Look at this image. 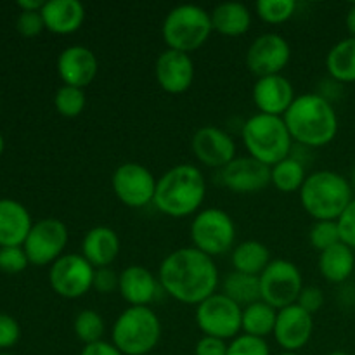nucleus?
Wrapping results in <instances>:
<instances>
[{
    "instance_id": "nucleus-37",
    "label": "nucleus",
    "mask_w": 355,
    "mask_h": 355,
    "mask_svg": "<svg viewBox=\"0 0 355 355\" xmlns=\"http://www.w3.org/2000/svg\"><path fill=\"white\" fill-rule=\"evenodd\" d=\"M30 266L23 246H0V270L7 274L23 272Z\"/></svg>"
},
{
    "instance_id": "nucleus-43",
    "label": "nucleus",
    "mask_w": 355,
    "mask_h": 355,
    "mask_svg": "<svg viewBox=\"0 0 355 355\" xmlns=\"http://www.w3.org/2000/svg\"><path fill=\"white\" fill-rule=\"evenodd\" d=\"M194 355H227V342L203 335L194 347Z\"/></svg>"
},
{
    "instance_id": "nucleus-39",
    "label": "nucleus",
    "mask_w": 355,
    "mask_h": 355,
    "mask_svg": "<svg viewBox=\"0 0 355 355\" xmlns=\"http://www.w3.org/2000/svg\"><path fill=\"white\" fill-rule=\"evenodd\" d=\"M21 338V328L16 319L0 312V350L10 349Z\"/></svg>"
},
{
    "instance_id": "nucleus-32",
    "label": "nucleus",
    "mask_w": 355,
    "mask_h": 355,
    "mask_svg": "<svg viewBox=\"0 0 355 355\" xmlns=\"http://www.w3.org/2000/svg\"><path fill=\"white\" fill-rule=\"evenodd\" d=\"M73 329H75V336L83 343V345H89V343L101 342L106 331V324H104V319L99 312L96 311H82L76 314L75 322H73Z\"/></svg>"
},
{
    "instance_id": "nucleus-6",
    "label": "nucleus",
    "mask_w": 355,
    "mask_h": 355,
    "mask_svg": "<svg viewBox=\"0 0 355 355\" xmlns=\"http://www.w3.org/2000/svg\"><path fill=\"white\" fill-rule=\"evenodd\" d=\"M162 340V321L151 307H127L114 321L111 342L123 355H148Z\"/></svg>"
},
{
    "instance_id": "nucleus-50",
    "label": "nucleus",
    "mask_w": 355,
    "mask_h": 355,
    "mask_svg": "<svg viewBox=\"0 0 355 355\" xmlns=\"http://www.w3.org/2000/svg\"><path fill=\"white\" fill-rule=\"evenodd\" d=\"M279 355H298V354H295V352H283V354H279Z\"/></svg>"
},
{
    "instance_id": "nucleus-18",
    "label": "nucleus",
    "mask_w": 355,
    "mask_h": 355,
    "mask_svg": "<svg viewBox=\"0 0 355 355\" xmlns=\"http://www.w3.org/2000/svg\"><path fill=\"white\" fill-rule=\"evenodd\" d=\"M156 82L166 94H184L194 82V62L189 54L166 49L156 59Z\"/></svg>"
},
{
    "instance_id": "nucleus-34",
    "label": "nucleus",
    "mask_w": 355,
    "mask_h": 355,
    "mask_svg": "<svg viewBox=\"0 0 355 355\" xmlns=\"http://www.w3.org/2000/svg\"><path fill=\"white\" fill-rule=\"evenodd\" d=\"M87 104L85 90L78 87L62 85L54 96V106L58 113L64 118H76L83 113Z\"/></svg>"
},
{
    "instance_id": "nucleus-44",
    "label": "nucleus",
    "mask_w": 355,
    "mask_h": 355,
    "mask_svg": "<svg viewBox=\"0 0 355 355\" xmlns=\"http://www.w3.org/2000/svg\"><path fill=\"white\" fill-rule=\"evenodd\" d=\"M80 355H123V354L113 345V342H104V340H101V342L83 345Z\"/></svg>"
},
{
    "instance_id": "nucleus-8",
    "label": "nucleus",
    "mask_w": 355,
    "mask_h": 355,
    "mask_svg": "<svg viewBox=\"0 0 355 355\" xmlns=\"http://www.w3.org/2000/svg\"><path fill=\"white\" fill-rule=\"evenodd\" d=\"M193 246L208 257L225 255L234 250L236 224L227 211L217 207L203 208L191 222Z\"/></svg>"
},
{
    "instance_id": "nucleus-5",
    "label": "nucleus",
    "mask_w": 355,
    "mask_h": 355,
    "mask_svg": "<svg viewBox=\"0 0 355 355\" xmlns=\"http://www.w3.org/2000/svg\"><path fill=\"white\" fill-rule=\"evenodd\" d=\"M241 139L248 156L267 166H274L288 158L293 149V139L283 116L257 113L243 123Z\"/></svg>"
},
{
    "instance_id": "nucleus-20",
    "label": "nucleus",
    "mask_w": 355,
    "mask_h": 355,
    "mask_svg": "<svg viewBox=\"0 0 355 355\" xmlns=\"http://www.w3.org/2000/svg\"><path fill=\"white\" fill-rule=\"evenodd\" d=\"M295 99L293 85L284 75L262 76L253 85V103L259 113L284 116Z\"/></svg>"
},
{
    "instance_id": "nucleus-22",
    "label": "nucleus",
    "mask_w": 355,
    "mask_h": 355,
    "mask_svg": "<svg viewBox=\"0 0 355 355\" xmlns=\"http://www.w3.org/2000/svg\"><path fill=\"white\" fill-rule=\"evenodd\" d=\"M120 236L106 225H96L90 229L82 241V257L94 267H110L120 253Z\"/></svg>"
},
{
    "instance_id": "nucleus-29",
    "label": "nucleus",
    "mask_w": 355,
    "mask_h": 355,
    "mask_svg": "<svg viewBox=\"0 0 355 355\" xmlns=\"http://www.w3.org/2000/svg\"><path fill=\"white\" fill-rule=\"evenodd\" d=\"M305 179V163L293 155L270 166V184L281 193H300Z\"/></svg>"
},
{
    "instance_id": "nucleus-17",
    "label": "nucleus",
    "mask_w": 355,
    "mask_h": 355,
    "mask_svg": "<svg viewBox=\"0 0 355 355\" xmlns=\"http://www.w3.org/2000/svg\"><path fill=\"white\" fill-rule=\"evenodd\" d=\"M312 333H314V319L300 305L295 304L277 311L274 338L284 352L298 354V350L311 342Z\"/></svg>"
},
{
    "instance_id": "nucleus-21",
    "label": "nucleus",
    "mask_w": 355,
    "mask_h": 355,
    "mask_svg": "<svg viewBox=\"0 0 355 355\" xmlns=\"http://www.w3.org/2000/svg\"><path fill=\"white\" fill-rule=\"evenodd\" d=\"M159 288L158 276L142 266H128L120 272L118 293L128 307H149L158 297Z\"/></svg>"
},
{
    "instance_id": "nucleus-31",
    "label": "nucleus",
    "mask_w": 355,
    "mask_h": 355,
    "mask_svg": "<svg viewBox=\"0 0 355 355\" xmlns=\"http://www.w3.org/2000/svg\"><path fill=\"white\" fill-rule=\"evenodd\" d=\"M222 290H224L222 293L227 295L243 309L260 300V279L257 276H248V274L232 270L224 277Z\"/></svg>"
},
{
    "instance_id": "nucleus-30",
    "label": "nucleus",
    "mask_w": 355,
    "mask_h": 355,
    "mask_svg": "<svg viewBox=\"0 0 355 355\" xmlns=\"http://www.w3.org/2000/svg\"><path fill=\"white\" fill-rule=\"evenodd\" d=\"M277 311L270 307L266 302L259 300L255 304L248 305L243 309L241 329L245 335L257 336V338L266 340L269 335H274L276 328Z\"/></svg>"
},
{
    "instance_id": "nucleus-49",
    "label": "nucleus",
    "mask_w": 355,
    "mask_h": 355,
    "mask_svg": "<svg viewBox=\"0 0 355 355\" xmlns=\"http://www.w3.org/2000/svg\"><path fill=\"white\" fill-rule=\"evenodd\" d=\"M350 184H352V186L355 187V166H354V170H352V182H350Z\"/></svg>"
},
{
    "instance_id": "nucleus-16",
    "label": "nucleus",
    "mask_w": 355,
    "mask_h": 355,
    "mask_svg": "<svg viewBox=\"0 0 355 355\" xmlns=\"http://www.w3.org/2000/svg\"><path fill=\"white\" fill-rule=\"evenodd\" d=\"M220 182L232 193H259L270 184V166L252 156H236L220 170Z\"/></svg>"
},
{
    "instance_id": "nucleus-10",
    "label": "nucleus",
    "mask_w": 355,
    "mask_h": 355,
    "mask_svg": "<svg viewBox=\"0 0 355 355\" xmlns=\"http://www.w3.org/2000/svg\"><path fill=\"white\" fill-rule=\"evenodd\" d=\"M243 307L224 293H214L196 307V324L205 336L234 340L239 336Z\"/></svg>"
},
{
    "instance_id": "nucleus-40",
    "label": "nucleus",
    "mask_w": 355,
    "mask_h": 355,
    "mask_svg": "<svg viewBox=\"0 0 355 355\" xmlns=\"http://www.w3.org/2000/svg\"><path fill=\"white\" fill-rule=\"evenodd\" d=\"M336 222H338L340 238H342L343 245L355 250V198Z\"/></svg>"
},
{
    "instance_id": "nucleus-45",
    "label": "nucleus",
    "mask_w": 355,
    "mask_h": 355,
    "mask_svg": "<svg viewBox=\"0 0 355 355\" xmlns=\"http://www.w3.org/2000/svg\"><path fill=\"white\" fill-rule=\"evenodd\" d=\"M45 6V2L42 0H17V7L21 10H28V12H33V10H42V7Z\"/></svg>"
},
{
    "instance_id": "nucleus-36",
    "label": "nucleus",
    "mask_w": 355,
    "mask_h": 355,
    "mask_svg": "<svg viewBox=\"0 0 355 355\" xmlns=\"http://www.w3.org/2000/svg\"><path fill=\"white\" fill-rule=\"evenodd\" d=\"M227 355H270V349L263 338L243 333L227 343Z\"/></svg>"
},
{
    "instance_id": "nucleus-19",
    "label": "nucleus",
    "mask_w": 355,
    "mask_h": 355,
    "mask_svg": "<svg viewBox=\"0 0 355 355\" xmlns=\"http://www.w3.org/2000/svg\"><path fill=\"white\" fill-rule=\"evenodd\" d=\"M99 62L96 54L83 45L66 47L58 58V73L64 85L85 89L96 80Z\"/></svg>"
},
{
    "instance_id": "nucleus-3",
    "label": "nucleus",
    "mask_w": 355,
    "mask_h": 355,
    "mask_svg": "<svg viewBox=\"0 0 355 355\" xmlns=\"http://www.w3.org/2000/svg\"><path fill=\"white\" fill-rule=\"evenodd\" d=\"M207 196V180L198 166L180 163L166 170L156 182L153 205L172 218L196 215Z\"/></svg>"
},
{
    "instance_id": "nucleus-46",
    "label": "nucleus",
    "mask_w": 355,
    "mask_h": 355,
    "mask_svg": "<svg viewBox=\"0 0 355 355\" xmlns=\"http://www.w3.org/2000/svg\"><path fill=\"white\" fill-rule=\"evenodd\" d=\"M345 24H347V30H349L350 37H355V3L349 9L345 16Z\"/></svg>"
},
{
    "instance_id": "nucleus-14",
    "label": "nucleus",
    "mask_w": 355,
    "mask_h": 355,
    "mask_svg": "<svg viewBox=\"0 0 355 355\" xmlns=\"http://www.w3.org/2000/svg\"><path fill=\"white\" fill-rule=\"evenodd\" d=\"M291 59V47L277 33H263L250 44L246 51V66L259 78L281 75Z\"/></svg>"
},
{
    "instance_id": "nucleus-23",
    "label": "nucleus",
    "mask_w": 355,
    "mask_h": 355,
    "mask_svg": "<svg viewBox=\"0 0 355 355\" xmlns=\"http://www.w3.org/2000/svg\"><path fill=\"white\" fill-rule=\"evenodd\" d=\"M31 215L19 201L0 200V246H23L31 231Z\"/></svg>"
},
{
    "instance_id": "nucleus-48",
    "label": "nucleus",
    "mask_w": 355,
    "mask_h": 355,
    "mask_svg": "<svg viewBox=\"0 0 355 355\" xmlns=\"http://www.w3.org/2000/svg\"><path fill=\"white\" fill-rule=\"evenodd\" d=\"M328 355H349L347 352H343V350H335V352L328 354Z\"/></svg>"
},
{
    "instance_id": "nucleus-11",
    "label": "nucleus",
    "mask_w": 355,
    "mask_h": 355,
    "mask_svg": "<svg viewBox=\"0 0 355 355\" xmlns=\"http://www.w3.org/2000/svg\"><path fill=\"white\" fill-rule=\"evenodd\" d=\"M68 239L69 232L64 222L49 217L33 222L23 248L26 252L28 260L33 266H52L55 260L64 255Z\"/></svg>"
},
{
    "instance_id": "nucleus-2",
    "label": "nucleus",
    "mask_w": 355,
    "mask_h": 355,
    "mask_svg": "<svg viewBox=\"0 0 355 355\" xmlns=\"http://www.w3.org/2000/svg\"><path fill=\"white\" fill-rule=\"evenodd\" d=\"M283 120L293 142L305 148H324L338 134L335 107L321 94L297 96Z\"/></svg>"
},
{
    "instance_id": "nucleus-41",
    "label": "nucleus",
    "mask_w": 355,
    "mask_h": 355,
    "mask_svg": "<svg viewBox=\"0 0 355 355\" xmlns=\"http://www.w3.org/2000/svg\"><path fill=\"white\" fill-rule=\"evenodd\" d=\"M120 288V274L114 272L111 267H103V269H96L94 274V288L97 293L107 295L114 293Z\"/></svg>"
},
{
    "instance_id": "nucleus-35",
    "label": "nucleus",
    "mask_w": 355,
    "mask_h": 355,
    "mask_svg": "<svg viewBox=\"0 0 355 355\" xmlns=\"http://www.w3.org/2000/svg\"><path fill=\"white\" fill-rule=\"evenodd\" d=\"M309 241H311L312 248L318 250L319 253L331 248V246L338 245V243H342L338 222L336 220L315 222V224L311 227V232H309Z\"/></svg>"
},
{
    "instance_id": "nucleus-51",
    "label": "nucleus",
    "mask_w": 355,
    "mask_h": 355,
    "mask_svg": "<svg viewBox=\"0 0 355 355\" xmlns=\"http://www.w3.org/2000/svg\"><path fill=\"white\" fill-rule=\"evenodd\" d=\"M0 355H10V354H7V352H0Z\"/></svg>"
},
{
    "instance_id": "nucleus-9",
    "label": "nucleus",
    "mask_w": 355,
    "mask_h": 355,
    "mask_svg": "<svg viewBox=\"0 0 355 355\" xmlns=\"http://www.w3.org/2000/svg\"><path fill=\"white\" fill-rule=\"evenodd\" d=\"M260 300L276 311L295 305L304 290V277L300 269L286 259H276L259 276Z\"/></svg>"
},
{
    "instance_id": "nucleus-27",
    "label": "nucleus",
    "mask_w": 355,
    "mask_h": 355,
    "mask_svg": "<svg viewBox=\"0 0 355 355\" xmlns=\"http://www.w3.org/2000/svg\"><path fill=\"white\" fill-rule=\"evenodd\" d=\"M231 262L236 272L259 277L267 269L272 259L270 252L260 241H243L231 252Z\"/></svg>"
},
{
    "instance_id": "nucleus-1",
    "label": "nucleus",
    "mask_w": 355,
    "mask_h": 355,
    "mask_svg": "<svg viewBox=\"0 0 355 355\" xmlns=\"http://www.w3.org/2000/svg\"><path fill=\"white\" fill-rule=\"evenodd\" d=\"M158 281L162 290L184 305H200L218 288V269L214 259L194 246L168 253L159 263Z\"/></svg>"
},
{
    "instance_id": "nucleus-33",
    "label": "nucleus",
    "mask_w": 355,
    "mask_h": 355,
    "mask_svg": "<svg viewBox=\"0 0 355 355\" xmlns=\"http://www.w3.org/2000/svg\"><path fill=\"white\" fill-rule=\"evenodd\" d=\"M297 7L295 0H259L255 3V12L263 23L283 24L295 16Z\"/></svg>"
},
{
    "instance_id": "nucleus-42",
    "label": "nucleus",
    "mask_w": 355,
    "mask_h": 355,
    "mask_svg": "<svg viewBox=\"0 0 355 355\" xmlns=\"http://www.w3.org/2000/svg\"><path fill=\"white\" fill-rule=\"evenodd\" d=\"M297 305H300L309 314H314V312L321 311L324 305V293L318 286H304V290L298 295Z\"/></svg>"
},
{
    "instance_id": "nucleus-12",
    "label": "nucleus",
    "mask_w": 355,
    "mask_h": 355,
    "mask_svg": "<svg viewBox=\"0 0 355 355\" xmlns=\"http://www.w3.org/2000/svg\"><path fill=\"white\" fill-rule=\"evenodd\" d=\"M96 269L82 257V253H64L49 269V283L55 295L62 298L85 297L94 288Z\"/></svg>"
},
{
    "instance_id": "nucleus-26",
    "label": "nucleus",
    "mask_w": 355,
    "mask_h": 355,
    "mask_svg": "<svg viewBox=\"0 0 355 355\" xmlns=\"http://www.w3.org/2000/svg\"><path fill=\"white\" fill-rule=\"evenodd\" d=\"M355 269L354 250L343 243L319 253V272L328 283L342 284L352 276Z\"/></svg>"
},
{
    "instance_id": "nucleus-7",
    "label": "nucleus",
    "mask_w": 355,
    "mask_h": 355,
    "mask_svg": "<svg viewBox=\"0 0 355 355\" xmlns=\"http://www.w3.org/2000/svg\"><path fill=\"white\" fill-rule=\"evenodd\" d=\"M214 26H211L210 12L200 6L184 3L170 10L163 19L162 35L166 47L172 51L191 52L198 51L207 44Z\"/></svg>"
},
{
    "instance_id": "nucleus-13",
    "label": "nucleus",
    "mask_w": 355,
    "mask_h": 355,
    "mask_svg": "<svg viewBox=\"0 0 355 355\" xmlns=\"http://www.w3.org/2000/svg\"><path fill=\"white\" fill-rule=\"evenodd\" d=\"M156 179L151 170L135 162L123 163L111 177L113 193L125 207L144 208L155 201Z\"/></svg>"
},
{
    "instance_id": "nucleus-47",
    "label": "nucleus",
    "mask_w": 355,
    "mask_h": 355,
    "mask_svg": "<svg viewBox=\"0 0 355 355\" xmlns=\"http://www.w3.org/2000/svg\"><path fill=\"white\" fill-rule=\"evenodd\" d=\"M3 148H6V141H3V135L0 134V155L3 153Z\"/></svg>"
},
{
    "instance_id": "nucleus-4",
    "label": "nucleus",
    "mask_w": 355,
    "mask_h": 355,
    "mask_svg": "<svg viewBox=\"0 0 355 355\" xmlns=\"http://www.w3.org/2000/svg\"><path fill=\"white\" fill-rule=\"evenodd\" d=\"M298 194L304 210L315 222L338 220L354 200L352 184L331 170H318L307 175Z\"/></svg>"
},
{
    "instance_id": "nucleus-15",
    "label": "nucleus",
    "mask_w": 355,
    "mask_h": 355,
    "mask_svg": "<svg viewBox=\"0 0 355 355\" xmlns=\"http://www.w3.org/2000/svg\"><path fill=\"white\" fill-rule=\"evenodd\" d=\"M191 149L201 165L222 170L236 158V142L222 128L207 125L191 139Z\"/></svg>"
},
{
    "instance_id": "nucleus-28",
    "label": "nucleus",
    "mask_w": 355,
    "mask_h": 355,
    "mask_svg": "<svg viewBox=\"0 0 355 355\" xmlns=\"http://www.w3.org/2000/svg\"><path fill=\"white\" fill-rule=\"evenodd\" d=\"M326 69L338 83H355V37L343 38L326 55Z\"/></svg>"
},
{
    "instance_id": "nucleus-24",
    "label": "nucleus",
    "mask_w": 355,
    "mask_h": 355,
    "mask_svg": "<svg viewBox=\"0 0 355 355\" xmlns=\"http://www.w3.org/2000/svg\"><path fill=\"white\" fill-rule=\"evenodd\" d=\"M45 30L55 35H71L85 21V7L78 0H49L42 7Z\"/></svg>"
},
{
    "instance_id": "nucleus-25",
    "label": "nucleus",
    "mask_w": 355,
    "mask_h": 355,
    "mask_svg": "<svg viewBox=\"0 0 355 355\" xmlns=\"http://www.w3.org/2000/svg\"><path fill=\"white\" fill-rule=\"evenodd\" d=\"M214 31L224 37H241L252 26V12L241 2L218 3L210 12Z\"/></svg>"
},
{
    "instance_id": "nucleus-38",
    "label": "nucleus",
    "mask_w": 355,
    "mask_h": 355,
    "mask_svg": "<svg viewBox=\"0 0 355 355\" xmlns=\"http://www.w3.org/2000/svg\"><path fill=\"white\" fill-rule=\"evenodd\" d=\"M16 28L23 37H37L42 31L45 30L44 17H42L40 10H33V12H28V10H21V14L17 16Z\"/></svg>"
}]
</instances>
